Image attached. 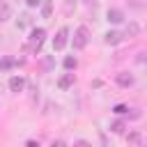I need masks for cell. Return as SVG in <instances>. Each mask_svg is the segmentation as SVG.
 <instances>
[{
  "label": "cell",
  "mask_w": 147,
  "mask_h": 147,
  "mask_svg": "<svg viewBox=\"0 0 147 147\" xmlns=\"http://www.w3.org/2000/svg\"><path fill=\"white\" fill-rule=\"evenodd\" d=\"M44 41H46V30H44V28H32V30H30V37H28L25 48H28V51H32V53H39V51H41V46H44Z\"/></svg>",
  "instance_id": "cell-1"
},
{
  "label": "cell",
  "mask_w": 147,
  "mask_h": 147,
  "mask_svg": "<svg viewBox=\"0 0 147 147\" xmlns=\"http://www.w3.org/2000/svg\"><path fill=\"white\" fill-rule=\"evenodd\" d=\"M87 44H90V28H87V25H78V28L74 30L71 46H74V51H83Z\"/></svg>",
  "instance_id": "cell-2"
},
{
  "label": "cell",
  "mask_w": 147,
  "mask_h": 147,
  "mask_svg": "<svg viewBox=\"0 0 147 147\" xmlns=\"http://www.w3.org/2000/svg\"><path fill=\"white\" fill-rule=\"evenodd\" d=\"M67 41H69V28L64 25V28H60L57 34L53 37V51H62V48L67 46Z\"/></svg>",
  "instance_id": "cell-3"
},
{
  "label": "cell",
  "mask_w": 147,
  "mask_h": 147,
  "mask_svg": "<svg viewBox=\"0 0 147 147\" xmlns=\"http://www.w3.org/2000/svg\"><path fill=\"white\" fill-rule=\"evenodd\" d=\"M115 83H117L119 87H133V85H136V78H133V74H129V71H119V74H115Z\"/></svg>",
  "instance_id": "cell-4"
},
{
  "label": "cell",
  "mask_w": 147,
  "mask_h": 147,
  "mask_svg": "<svg viewBox=\"0 0 147 147\" xmlns=\"http://www.w3.org/2000/svg\"><path fill=\"white\" fill-rule=\"evenodd\" d=\"M103 41H106L108 46H117V44L124 41V34H122L119 30H108V32L103 34Z\"/></svg>",
  "instance_id": "cell-5"
},
{
  "label": "cell",
  "mask_w": 147,
  "mask_h": 147,
  "mask_svg": "<svg viewBox=\"0 0 147 147\" xmlns=\"http://www.w3.org/2000/svg\"><path fill=\"white\" fill-rule=\"evenodd\" d=\"M106 21H108V23H113V25H119V23H124V11L113 7V9H108V11H106Z\"/></svg>",
  "instance_id": "cell-6"
},
{
  "label": "cell",
  "mask_w": 147,
  "mask_h": 147,
  "mask_svg": "<svg viewBox=\"0 0 147 147\" xmlns=\"http://www.w3.org/2000/svg\"><path fill=\"white\" fill-rule=\"evenodd\" d=\"M7 85H9V92H16L18 94V92L25 90V76H11Z\"/></svg>",
  "instance_id": "cell-7"
},
{
  "label": "cell",
  "mask_w": 147,
  "mask_h": 147,
  "mask_svg": "<svg viewBox=\"0 0 147 147\" xmlns=\"http://www.w3.org/2000/svg\"><path fill=\"white\" fill-rule=\"evenodd\" d=\"M74 83H76V76H74V71H67L64 76H60V78H57V87H60V90H69Z\"/></svg>",
  "instance_id": "cell-8"
},
{
  "label": "cell",
  "mask_w": 147,
  "mask_h": 147,
  "mask_svg": "<svg viewBox=\"0 0 147 147\" xmlns=\"http://www.w3.org/2000/svg\"><path fill=\"white\" fill-rule=\"evenodd\" d=\"M9 18H11V5L7 0H0V23H5Z\"/></svg>",
  "instance_id": "cell-9"
},
{
  "label": "cell",
  "mask_w": 147,
  "mask_h": 147,
  "mask_svg": "<svg viewBox=\"0 0 147 147\" xmlns=\"http://www.w3.org/2000/svg\"><path fill=\"white\" fill-rule=\"evenodd\" d=\"M14 67H16V57H11V55H2L0 57V71H9Z\"/></svg>",
  "instance_id": "cell-10"
},
{
  "label": "cell",
  "mask_w": 147,
  "mask_h": 147,
  "mask_svg": "<svg viewBox=\"0 0 147 147\" xmlns=\"http://www.w3.org/2000/svg\"><path fill=\"white\" fill-rule=\"evenodd\" d=\"M62 67H64L67 71H76V67H78V60H76V55H67V57L62 60Z\"/></svg>",
  "instance_id": "cell-11"
},
{
  "label": "cell",
  "mask_w": 147,
  "mask_h": 147,
  "mask_svg": "<svg viewBox=\"0 0 147 147\" xmlns=\"http://www.w3.org/2000/svg\"><path fill=\"white\" fill-rule=\"evenodd\" d=\"M126 142L129 145H142V133L140 131H129L126 133Z\"/></svg>",
  "instance_id": "cell-12"
},
{
  "label": "cell",
  "mask_w": 147,
  "mask_h": 147,
  "mask_svg": "<svg viewBox=\"0 0 147 147\" xmlns=\"http://www.w3.org/2000/svg\"><path fill=\"white\" fill-rule=\"evenodd\" d=\"M39 7H41V16L44 18H51V14H53V0H41Z\"/></svg>",
  "instance_id": "cell-13"
},
{
  "label": "cell",
  "mask_w": 147,
  "mask_h": 147,
  "mask_svg": "<svg viewBox=\"0 0 147 147\" xmlns=\"http://www.w3.org/2000/svg\"><path fill=\"white\" fill-rule=\"evenodd\" d=\"M138 34H140V25L131 21V23L126 25V30H124V37H138Z\"/></svg>",
  "instance_id": "cell-14"
},
{
  "label": "cell",
  "mask_w": 147,
  "mask_h": 147,
  "mask_svg": "<svg viewBox=\"0 0 147 147\" xmlns=\"http://www.w3.org/2000/svg\"><path fill=\"white\" fill-rule=\"evenodd\" d=\"M110 131H113V133H117V136H119V133H124V131H126V122H124V119H115V122L110 124Z\"/></svg>",
  "instance_id": "cell-15"
},
{
  "label": "cell",
  "mask_w": 147,
  "mask_h": 147,
  "mask_svg": "<svg viewBox=\"0 0 147 147\" xmlns=\"http://www.w3.org/2000/svg\"><path fill=\"white\" fill-rule=\"evenodd\" d=\"M28 25H30V16H28V14H21V18L16 21V28L23 30V28H28Z\"/></svg>",
  "instance_id": "cell-16"
},
{
  "label": "cell",
  "mask_w": 147,
  "mask_h": 147,
  "mask_svg": "<svg viewBox=\"0 0 147 147\" xmlns=\"http://www.w3.org/2000/svg\"><path fill=\"white\" fill-rule=\"evenodd\" d=\"M113 113H115V115H129V106H124V103H117V106L113 108Z\"/></svg>",
  "instance_id": "cell-17"
},
{
  "label": "cell",
  "mask_w": 147,
  "mask_h": 147,
  "mask_svg": "<svg viewBox=\"0 0 147 147\" xmlns=\"http://www.w3.org/2000/svg\"><path fill=\"white\" fill-rule=\"evenodd\" d=\"M39 2H41V0H25V5H28L30 9H34V7H39Z\"/></svg>",
  "instance_id": "cell-18"
},
{
  "label": "cell",
  "mask_w": 147,
  "mask_h": 147,
  "mask_svg": "<svg viewBox=\"0 0 147 147\" xmlns=\"http://www.w3.org/2000/svg\"><path fill=\"white\" fill-rule=\"evenodd\" d=\"M44 67L51 69V67H53V57H46V60H44Z\"/></svg>",
  "instance_id": "cell-19"
},
{
  "label": "cell",
  "mask_w": 147,
  "mask_h": 147,
  "mask_svg": "<svg viewBox=\"0 0 147 147\" xmlns=\"http://www.w3.org/2000/svg\"><path fill=\"white\" fill-rule=\"evenodd\" d=\"M131 7H136V9H140V7H142V2H140V0H131Z\"/></svg>",
  "instance_id": "cell-20"
},
{
  "label": "cell",
  "mask_w": 147,
  "mask_h": 147,
  "mask_svg": "<svg viewBox=\"0 0 147 147\" xmlns=\"http://www.w3.org/2000/svg\"><path fill=\"white\" fill-rule=\"evenodd\" d=\"M25 145H28V147H39V142H37V140H28Z\"/></svg>",
  "instance_id": "cell-21"
}]
</instances>
